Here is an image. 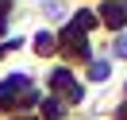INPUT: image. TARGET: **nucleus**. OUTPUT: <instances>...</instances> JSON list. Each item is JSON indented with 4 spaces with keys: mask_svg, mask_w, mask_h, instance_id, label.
<instances>
[{
    "mask_svg": "<svg viewBox=\"0 0 127 120\" xmlns=\"http://www.w3.org/2000/svg\"><path fill=\"white\" fill-rule=\"evenodd\" d=\"M93 78H96V81L108 78V62H93Z\"/></svg>",
    "mask_w": 127,
    "mask_h": 120,
    "instance_id": "20e7f679",
    "label": "nucleus"
},
{
    "mask_svg": "<svg viewBox=\"0 0 127 120\" xmlns=\"http://www.w3.org/2000/svg\"><path fill=\"white\" fill-rule=\"evenodd\" d=\"M123 16H127V12H123V4H108V8H104V23H112V27H119V23H123Z\"/></svg>",
    "mask_w": 127,
    "mask_h": 120,
    "instance_id": "f03ea898",
    "label": "nucleus"
},
{
    "mask_svg": "<svg viewBox=\"0 0 127 120\" xmlns=\"http://www.w3.org/2000/svg\"><path fill=\"white\" fill-rule=\"evenodd\" d=\"M19 93H27V78H23V74H16L12 81H4V85H0V101H4V105H8L12 97H19Z\"/></svg>",
    "mask_w": 127,
    "mask_h": 120,
    "instance_id": "f257e3e1",
    "label": "nucleus"
},
{
    "mask_svg": "<svg viewBox=\"0 0 127 120\" xmlns=\"http://www.w3.org/2000/svg\"><path fill=\"white\" fill-rule=\"evenodd\" d=\"M35 47H39V54H50V50H54V35H46V31H42L39 39H35Z\"/></svg>",
    "mask_w": 127,
    "mask_h": 120,
    "instance_id": "7ed1b4c3",
    "label": "nucleus"
},
{
    "mask_svg": "<svg viewBox=\"0 0 127 120\" xmlns=\"http://www.w3.org/2000/svg\"><path fill=\"white\" fill-rule=\"evenodd\" d=\"M42 112H46V116H62V109H58V101H46V105H42Z\"/></svg>",
    "mask_w": 127,
    "mask_h": 120,
    "instance_id": "39448f33",
    "label": "nucleus"
},
{
    "mask_svg": "<svg viewBox=\"0 0 127 120\" xmlns=\"http://www.w3.org/2000/svg\"><path fill=\"white\" fill-rule=\"evenodd\" d=\"M116 54H119V58H127V35H123V39L116 43Z\"/></svg>",
    "mask_w": 127,
    "mask_h": 120,
    "instance_id": "423d86ee",
    "label": "nucleus"
}]
</instances>
